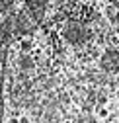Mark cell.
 <instances>
[{"label": "cell", "mask_w": 119, "mask_h": 123, "mask_svg": "<svg viewBox=\"0 0 119 123\" xmlns=\"http://www.w3.org/2000/svg\"><path fill=\"white\" fill-rule=\"evenodd\" d=\"M96 117L98 119H107L109 117V110H107L106 105H98L96 107Z\"/></svg>", "instance_id": "1"}, {"label": "cell", "mask_w": 119, "mask_h": 123, "mask_svg": "<svg viewBox=\"0 0 119 123\" xmlns=\"http://www.w3.org/2000/svg\"><path fill=\"white\" fill-rule=\"evenodd\" d=\"M12 2H14V0H0V10H6Z\"/></svg>", "instance_id": "2"}, {"label": "cell", "mask_w": 119, "mask_h": 123, "mask_svg": "<svg viewBox=\"0 0 119 123\" xmlns=\"http://www.w3.org/2000/svg\"><path fill=\"white\" fill-rule=\"evenodd\" d=\"M117 24H119V14H117Z\"/></svg>", "instance_id": "3"}]
</instances>
